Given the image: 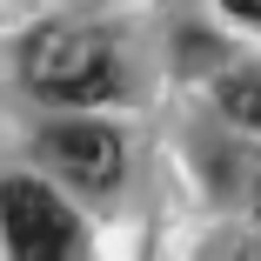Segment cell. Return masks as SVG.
Here are the masks:
<instances>
[{
	"instance_id": "obj_2",
	"label": "cell",
	"mask_w": 261,
	"mask_h": 261,
	"mask_svg": "<svg viewBox=\"0 0 261 261\" xmlns=\"http://www.w3.org/2000/svg\"><path fill=\"white\" fill-rule=\"evenodd\" d=\"M0 221H7L14 261H74V215L61 194H47V181H7Z\"/></svg>"
},
{
	"instance_id": "obj_6",
	"label": "cell",
	"mask_w": 261,
	"mask_h": 261,
	"mask_svg": "<svg viewBox=\"0 0 261 261\" xmlns=\"http://www.w3.org/2000/svg\"><path fill=\"white\" fill-rule=\"evenodd\" d=\"M254 215H261V188H254Z\"/></svg>"
},
{
	"instance_id": "obj_3",
	"label": "cell",
	"mask_w": 261,
	"mask_h": 261,
	"mask_svg": "<svg viewBox=\"0 0 261 261\" xmlns=\"http://www.w3.org/2000/svg\"><path fill=\"white\" fill-rule=\"evenodd\" d=\"M40 154L61 174H74L81 188H114L121 181V134L100 127V121H61V127H47Z\"/></svg>"
},
{
	"instance_id": "obj_5",
	"label": "cell",
	"mask_w": 261,
	"mask_h": 261,
	"mask_svg": "<svg viewBox=\"0 0 261 261\" xmlns=\"http://www.w3.org/2000/svg\"><path fill=\"white\" fill-rule=\"evenodd\" d=\"M228 14H241V20H261V0H228Z\"/></svg>"
},
{
	"instance_id": "obj_1",
	"label": "cell",
	"mask_w": 261,
	"mask_h": 261,
	"mask_svg": "<svg viewBox=\"0 0 261 261\" xmlns=\"http://www.w3.org/2000/svg\"><path fill=\"white\" fill-rule=\"evenodd\" d=\"M20 67H27V87L47 100H100L121 81V54L100 27H40Z\"/></svg>"
},
{
	"instance_id": "obj_4",
	"label": "cell",
	"mask_w": 261,
	"mask_h": 261,
	"mask_svg": "<svg viewBox=\"0 0 261 261\" xmlns=\"http://www.w3.org/2000/svg\"><path fill=\"white\" fill-rule=\"evenodd\" d=\"M221 108H228V121L261 127V67H234L221 81Z\"/></svg>"
}]
</instances>
